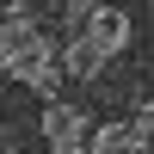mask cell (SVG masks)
Returning a JSON list of instances; mask_svg holds the SVG:
<instances>
[{"label": "cell", "mask_w": 154, "mask_h": 154, "mask_svg": "<svg viewBox=\"0 0 154 154\" xmlns=\"http://www.w3.org/2000/svg\"><path fill=\"white\" fill-rule=\"evenodd\" d=\"M0 74H12L31 93H56L62 86V49L31 19V6H6V19H0Z\"/></svg>", "instance_id": "cell-1"}, {"label": "cell", "mask_w": 154, "mask_h": 154, "mask_svg": "<svg viewBox=\"0 0 154 154\" xmlns=\"http://www.w3.org/2000/svg\"><path fill=\"white\" fill-rule=\"evenodd\" d=\"M68 56H62V74L74 80H93L123 43H130V12L117 6H68Z\"/></svg>", "instance_id": "cell-2"}, {"label": "cell", "mask_w": 154, "mask_h": 154, "mask_svg": "<svg viewBox=\"0 0 154 154\" xmlns=\"http://www.w3.org/2000/svg\"><path fill=\"white\" fill-rule=\"evenodd\" d=\"M43 142H49V154H93V117H80V105H68V99H49Z\"/></svg>", "instance_id": "cell-3"}, {"label": "cell", "mask_w": 154, "mask_h": 154, "mask_svg": "<svg viewBox=\"0 0 154 154\" xmlns=\"http://www.w3.org/2000/svg\"><path fill=\"white\" fill-rule=\"evenodd\" d=\"M148 136H154V111L142 105V117L99 123L93 130V154H148Z\"/></svg>", "instance_id": "cell-4"}]
</instances>
